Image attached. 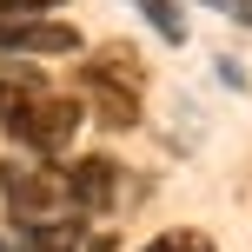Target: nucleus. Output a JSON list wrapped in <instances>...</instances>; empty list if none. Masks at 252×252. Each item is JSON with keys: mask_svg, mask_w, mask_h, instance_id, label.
<instances>
[{"mask_svg": "<svg viewBox=\"0 0 252 252\" xmlns=\"http://www.w3.org/2000/svg\"><path fill=\"white\" fill-rule=\"evenodd\" d=\"M80 226H27V246L20 252H73Z\"/></svg>", "mask_w": 252, "mask_h": 252, "instance_id": "7", "label": "nucleus"}, {"mask_svg": "<svg viewBox=\"0 0 252 252\" xmlns=\"http://www.w3.org/2000/svg\"><path fill=\"white\" fill-rule=\"evenodd\" d=\"M66 192H73V213H80V219L106 213V206H113V192H120V166L106 159V153L73 159V166H66Z\"/></svg>", "mask_w": 252, "mask_h": 252, "instance_id": "5", "label": "nucleus"}, {"mask_svg": "<svg viewBox=\"0 0 252 252\" xmlns=\"http://www.w3.org/2000/svg\"><path fill=\"white\" fill-rule=\"evenodd\" d=\"M53 7H60V0H0V13H33V20H47Z\"/></svg>", "mask_w": 252, "mask_h": 252, "instance_id": "9", "label": "nucleus"}, {"mask_svg": "<svg viewBox=\"0 0 252 252\" xmlns=\"http://www.w3.org/2000/svg\"><path fill=\"white\" fill-rule=\"evenodd\" d=\"M80 87H87V106L106 126H139V93H146V73H139L133 47H100L87 66H80Z\"/></svg>", "mask_w": 252, "mask_h": 252, "instance_id": "3", "label": "nucleus"}, {"mask_svg": "<svg viewBox=\"0 0 252 252\" xmlns=\"http://www.w3.org/2000/svg\"><path fill=\"white\" fill-rule=\"evenodd\" d=\"M133 7L146 13V27H153L159 40H173V47L186 40V13H179V0H133Z\"/></svg>", "mask_w": 252, "mask_h": 252, "instance_id": "6", "label": "nucleus"}, {"mask_svg": "<svg viewBox=\"0 0 252 252\" xmlns=\"http://www.w3.org/2000/svg\"><path fill=\"white\" fill-rule=\"evenodd\" d=\"M87 252H113V239H106V232H100V239H93V246H87Z\"/></svg>", "mask_w": 252, "mask_h": 252, "instance_id": "11", "label": "nucleus"}, {"mask_svg": "<svg viewBox=\"0 0 252 252\" xmlns=\"http://www.w3.org/2000/svg\"><path fill=\"white\" fill-rule=\"evenodd\" d=\"M0 53H80V33L66 20H33V13H0Z\"/></svg>", "mask_w": 252, "mask_h": 252, "instance_id": "4", "label": "nucleus"}, {"mask_svg": "<svg viewBox=\"0 0 252 252\" xmlns=\"http://www.w3.org/2000/svg\"><path fill=\"white\" fill-rule=\"evenodd\" d=\"M146 252H219L206 232H159V239H146Z\"/></svg>", "mask_w": 252, "mask_h": 252, "instance_id": "8", "label": "nucleus"}, {"mask_svg": "<svg viewBox=\"0 0 252 252\" xmlns=\"http://www.w3.org/2000/svg\"><path fill=\"white\" fill-rule=\"evenodd\" d=\"M0 133H7L20 153L53 159V153L73 146V133H80V106L60 100V93H53L33 66H20V73L0 80Z\"/></svg>", "mask_w": 252, "mask_h": 252, "instance_id": "1", "label": "nucleus"}, {"mask_svg": "<svg viewBox=\"0 0 252 252\" xmlns=\"http://www.w3.org/2000/svg\"><path fill=\"white\" fill-rule=\"evenodd\" d=\"M0 199L7 213L27 226H87L73 213V192H66V173H53V159H0Z\"/></svg>", "mask_w": 252, "mask_h": 252, "instance_id": "2", "label": "nucleus"}, {"mask_svg": "<svg viewBox=\"0 0 252 252\" xmlns=\"http://www.w3.org/2000/svg\"><path fill=\"white\" fill-rule=\"evenodd\" d=\"M206 7H219V13H232V20L252 27V0H206Z\"/></svg>", "mask_w": 252, "mask_h": 252, "instance_id": "10", "label": "nucleus"}, {"mask_svg": "<svg viewBox=\"0 0 252 252\" xmlns=\"http://www.w3.org/2000/svg\"><path fill=\"white\" fill-rule=\"evenodd\" d=\"M0 252H13V246H7V239H0Z\"/></svg>", "mask_w": 252, "mask_h": 252, "instance_id": "12", "label": "nucleus"}]
</instances>
